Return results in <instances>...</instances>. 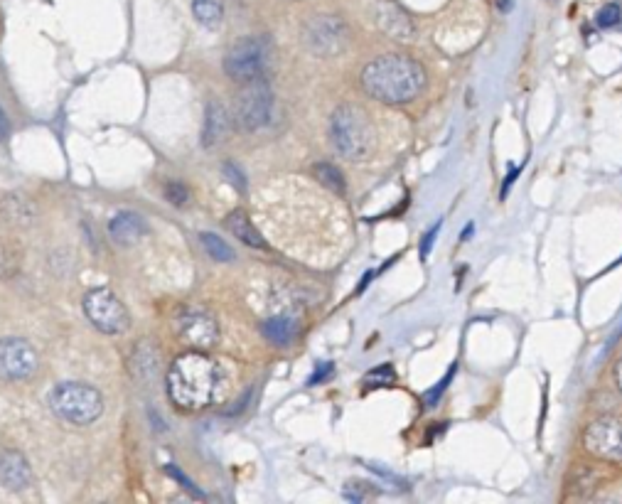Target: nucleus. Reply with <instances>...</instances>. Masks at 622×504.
Instances as JSON below:
<instances>
[{"label":"nucleus","instance_id":"b1692460","mask_svg":"<svg viewBox=\"0 0 622 504\" xmlns=\"http://www.w3.org/2000/svg\"><path fill=\"white\" fill-rule=\"evenodd\" d=\"M620 20H622V13L618 5H605L598 15L600 28H615V25H620Z\"/></svg>","mask_w":622,"mask_h":504},{"label":"nucleus","instance_id":"bb28decb","mask_svg":"<svg viewBox=\"0 0 622 504\" xmlns=\"http://www.w3.org/2000/svg\"><path fill=\"white\" fill-rule=\"evenodd\" d=\"M438 229H441V222H438L436 227H433L431 232H428V237H423V241H421V256H423V259H426L428 254H431V246H433V241H436V237H438Z\"/></svg>","mask_w":622,"mask_h":504},{"label":"nucleus","instance_id":"9d476101","mask_svg":"<svg viewBox=\"0 0 622 504\" xmlns=\"http://www.w3.org/2000/svg\"><path fill=\"white\" fill-rule=\"evenodd\" d=\"M40 367L35 347L23 337L0 340V379L5 382H25Z\"/></svg>","mask_w":622,"mask_h":504},{"label":"nucleus","instance_id":"aec40b11","mask_svg":"<svg viewBox=\"0 0 622 504\" xmlns=\"http://www.w3.org/2000/svg\"><path fill=\"white\" fill-rule=\"evenodd\" d=\"M261 332L273 345H291L293 337H296V323L288 318H271L261 325Z\"/></svg>","mask_w":622,"mask_h":504},{"label":"nucleus","instance_id":"4468645a","mask_svg":"<svg viewBox=\"0 0 622 504\" xmlns=\"http://www.w3.org/2000/svg\"><path fill=\"white\" fill-rule=\"evenodd\" d=\"M148 227L141 214L136 212H119L109 222V237L116 246H133L146 237Z\"/></svg>","mask_w":622,"mask_h":504},{"label":"nucleus","instance_id":"ddd939ff","mask_svg":"<svg viewBox=\"0 0 622 504\" xmlns=\"http://www.w3.org/2000/svg\"><path fill=\"white\" fill-rule=\"evenodd\" d=\"M30 480L32 473L25 455L18 453V450H3V453H0V485L18 492L25 490V487L30 485Z\"/></svg>","mask_w":622,"mask_h":504},{"label":"nucleus","instance_id":"423d86ee","mask_svg":"<svg viewBox=\"0 0 622 504\" xmlns=\"http://www.w3.org/2000/svg\"><path fill=\"white\" fill-rule=\"evenodd\" d=\"M84 315L89 318V323L96 330L106 332V335H121L131 327V315H128L126 305L121 303V298L116 296L111 288L99 286L89 288L84 293Z\"/></svg>","mask_w":622,"mask_h":504},{"label":"nucleus","instance_id":"20e7f679","mask_svg":"<svg viewBox=\"0 0 622 504\" xmlns=\"http://www.w3.org/2000/svg\"><path fill=\"white\" fill-rule=\"evenodd\" d=\"M50 409L72 426H91L104 414V396L82 382H60L50 391Z\"/></svg>","mask_w":622,"mask_h":504},{"label":"nucleus","instance_id":"f3484780","mask_svg":"<svg viewBox=\"0 0 622 504\" xmlns=\"http://www.w3.org/2000/svg\"><path fill=\"white\" fill-rule=\"evenodd\" d=\"M192 13H195L197 23L214 30L222 25L224 3L222 0H192Z\"/></svg>","mask_w":622,"mask_h":504},{"label":"nucleus","instance_id":"7c9ffc66","mask_svg":"<svg viewBox=\"0 0 622 504\" xmlns=\"http://www.w3.org/2000/svg\"><path fill=\"white\" fill-rule=\"evenodd\" d=\"M8 131H10V123H8V119H5L3 109H0V141H3V138L8 136Z\"/></svg>","mask_w":622,"mask_h":504},{"label":"nucleus","instance_id":"6ab92c4d","mask_svg":"<svg viewBox=\"0 0 622 504\" xmlns=\"http://www.w3.org/2000/svg\"><path fill=\"white\" fill-rule=\"evenodd\" d=\"M0 209H3L5 217L15 224H28L35 214V205L28 200V197H20V195H10L0 202Z\"/></svg>","mask_w":622,"mask_h":504},{"label":"nucleus","instance_id":"a211bd4d","mask_svg":"<svg viewBox=\"0 0 622 504\" xmlns=\"http://www.w3.org/2000/svg\"><path fill=\"white\" fill-rule=\"evenodd\" d=\"M23 266V254H20L18 244L10 239H0V281H8Z\"/></svg>","mask_w":622,"mask_h":504},{"label":"nucleus","instance_id":"c756f323","mask_svg":"<svg viewBox=\"0 0 622 504\" xmlns=\"http://www.w3.org/2000/svg\"><path fill=\"white\" fill-rule=\"evenodd\" d=\"M168 473H170V475H173V477H175V480H178V482H182V487H187V490H190V492H195V495H200V497H202V492H200V490H195V485H192V482H190V480H187V477H185V475H182V473H180V470H175V468H173V465H168Z\"/></svg>","mask_w":622,"mask_h":504},{"label":"nucleus","instance_id":"f8f14e48","mask_svg":"<svg viewBox=\"0 0 622 504\" xmlns=\"http://www.w3.org/2000/svg\"><path fill=\"white\" fill-rule=\"evenodd\" d=\"M377 25L382 28L384 35L394 37V40H399V42H411L416 37L414 20H411L409 15L399 8V5L391 3V0L379 3Z\"/></svg>","mask_w":622,"mask_h":504},{"label":"nucleus","instance_id":"dca6fc26","mask_svg":"<svg viewBox=\"0 0 622 504\" xmlns=\"http://www.w3.org/2000/svg\"><path fill=\"white\" fill-rule=\"evenodd\" d=\"M227 229L241 241V244L249 246V249H266V239L261 237L259 229L254 227V222H251L241 209H234V212L229 214Z\"/></svg>","mask_w":622,"mask_h":504},{"label":"nucleus","instance_id":"f03ea898","mask_svg":"<svg viewBox=\"0 0 622 504\" xmlns=\"http://www.w3.org/2000/svg\"><path fill=\"white\" fill-rule=\"evenodd\" d=\"M426 87V69L406 55H384L362 69V89L382 104H409Z\"/></svg>","mask_w":622,"mask_h":504},{"label":"nucleus","instance_id":"4be33fe9","mask_svg":"<svg viewBox=\"0 0 622 504\" xmlns=\"http://www.w3.org/2000/svg\"><path fill=\"white\" fill-rule=\"evenodd\" d=\"M200 241H202V246H205V251H207L209 256H212V259H217V261H232L234 259L232 246H229L224 239H219L217 234L202 232Z\"/></svg>","mask_w":622,"mask_h":504},{"label":"nucleus","instance_id":"0eeeda50","mask_svg":"<svg viewBox=\"0 0 622 504\" xmlns=\"http://www.w3.org/2000/svg\"><path fill=\"white\" fill-rule=\"evenodd\" d=\"M266 69V47L259 37H241L227 50L224 57V72L229 79L239 84H249L264 77Z\"/></svg>","mask_w":622,"mask_h":504},{"label":"nucleus","instance_id":"9b49d317","mask_svg":"<svg viewBox=\"0 0 622 504\" xmlns=\"http://www.w3.org/2000/svg\"><path fill=\"white\" fill-rule=\"evenodd\" d=\"M583 445L595 458L622 463V418L603 416L593 421L583 433Z\"/></svg>","mask_w":622,"mask_h":504},{"label":"nucleus","instance_id":"c85d7f7f","mask_svg":"<svg viewBox=\"0 0 622 504\" xmlns=\"http://www.w3.org/2000/svg\"><path fill=\"white\" fill-rule=\"evenodd\" d=\"M453 372H455V369H450V374H448V377H445V379H443V382L436 386V389H433V391H428V394H426V401H428V404H433V401H438V396H441V394H443V391H445V386H448V382H450V377H453Z\"/></svg>","mask_w":622,"mask_h":504},{"label":"nucleus","instance_id":"412c9836","mask_svg":"<svg viewBox=\"0 0 622 504\" xmlns=\"http://www.w3.org/2000/svg\"><path fill=\"white\" fill-rule=\"evenodd\" d=\"M313 175H315V178H318V182L325 187V190L337 192V195H345V190H347L345 178H342V173L335 168V165L318 163L313 168Z\"/></svg>","mask_w":622,"mask_h":504},{"label":"nucleus","instance_id":"2f4dec72","mask_svg":"<svg viewBox=\"0 0 622 504\" xmlns=\"http://www.w3.org/2000/svg\"><path fill=\"white\" fill-rule=\"evenodd\" d=\"M615 382H618V389H620V394H622V359L618 364H615Z\"/></svg>","mask_w":622,"mask_h":504},{"label":"nucleus","instance_id":"2eb2a0df","mask_svg":"<svg viewBox=\"0 0 622 504\" xmlns=\"http://www.w3.org/2000/svg\"><path fill=\"white\" fill-rule=\"evenodd\" d=\"M227 131H229L227 109H224L222 104H217V101H212V104L207 106V114H205V131H202V146H205L207 150L217 148L219 143H224V138H227Z\"/></svg>","mask_w":622,"mask_h":504},{"label":"nucleus","instance_id":"5701e85b","mask_svg":"<svg viewBox=\"0 0 622 504\" xmlns=\"http://www.w3.org/2000/svg\"><path fill=\"white\" fill-rule=\"evenodd\" d=\"M394 379H396L394 369H391L389 364H382V367L372 369V372L364 377V384L367 386H389V384H394Z\"/></svg>","mask_w":622,"mask_h":504},{"label":"nucleus","instance_id":"393cba45","mask_svg":"<svg viewBox=\"0 0 622 504\" xmlns=\"http://www.w3.org/2000/svg\"><path fill=\"white\" fill-rule=\"evenodd\" d=\"M165 197H168L175 207L187 205V190L185 185H180V182H168V185H165Z\"/></svg>","mask_w":622,"mask_h":504},{"label":"nucleus","instance_id":"7ed1b4c3","mask_svg":"<svg viewBox=\"0 0 622 504\" xmlns=\"http://www.w3.org/2000/svg\"><path fill=\"white\" fill-rule=\"evenodd\" d=\"M330 138L332 146L345 160L359 163L372 155L377 133H374L372 121L357 106H340L330 119Z\"/></svg>","mask_w":622,"mask_h":504},{"label":"nucleus","instance_id":"a878e982","mask_svg":"<svg viewBox=\"0 0 622 504\" xmlns=\"http://www.w3.org/2000/svg\"><path fill=\"white\" fill-rule=\"evenodd\" d=\"M224 173H227V178H232V182L239 187L241 192L246 190V180H244V175L239 173V168H234L232 163H227V165H224Z\"/></svg>","mask_w":622,"mask_h":504},{"label":"nucleus","instance_id":"cd10ccee","mask_svg":"<svg viewBox=\"0 0 622 504\" xmlns=\"http://www.w3.org/2000/svg\"><path fill=\"white\" fill-rule=\"evenodd\" d=\"M332 374V364L327 362V364H320V369H315V374L313 377H310V386H315V384H320V382H325L327 377H330Z\"/></svg>","mask_w":622,"mask_h":504},{"label":"nucleus","instance_id":"f257e3e1","mask_svg":"<svg viewBox=\"0 0 622 504\" xmlns=\"http://www.w3.org/2000/svg\"><path fill=\"white\" fill-rule=\"evenodd\" d=\"M168 394L182 409H207L219 404L227 394V377L222 364L205 355V350H192L180 355L168 372Z\"/></svg>","mask_w":622,"mask_h":504},{"label":"nucleus","instance_id":"39448f33","mask_svg":"<svg viewBox=\"0 0 622 504\" xmlns=\"http://www.w3.org/2000/svg\"><path fill=\"white\" fill-rule=\"evenodd\" d=\"M273 114V91L264 77L244 84L234 99V126L251 133L264 128Z\"/></svg>","mask_w":622,"mask_h":504},{"label":"nucleus","instance_id":"6e6552de","mask_svg":"<svg viewBox=\"0 0 622 504\" xmlns=\"http://www.w3.org/2000/svg\"><path fill=\"white\" fill-rule=\"evenodd\" d=\"M350 42V30L340 15H318L305 28V47L315 57L342 55Z\"/></svg>","mask_w":622,"mask_h":504},{"label":"nucleus","instance_id":"1a4fd4ad","mask_svg":"<svg viewBox=\"0 0 622 504\" xmlns=\"http://www.w3.org/2000/svg\"><path fill=\"white\" fill-rule=\"evenodd\" d=\"M175 335L192 350H209L219 340V323L205 308H182L175 315Z\"/></svg>","mask_w":622,"mask_h":504}]
</instances>
